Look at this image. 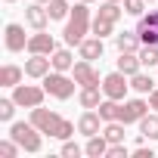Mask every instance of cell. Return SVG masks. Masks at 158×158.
<instances>
[{"label": "cell", "instance_id": "1", "mask_svg": "<svg viewBox=\"0 0 158 158\" xmlns=\"http://www.w3.org/2000/svg\"><path fill=\"white\" fill-rule=\"evenodd\" d=\"M31 124L40 130V133H47V136H56V139H71V133H74V124L68 121V118H62V115H56V112H50V109H31Z\"/></svg>", "mask_w": 158, "mask_h": 158}, {"label": "cell", "instance_id": "2", "mask_svg": "<svg viewBox=\"0 0 158 158\" xmlns=\"http://www.w3.org/2000/svg\"><path fill=\"white\" fill-rule=\"evenodd\" d=\"M90 10H87V3L84 0H77V3L71 6V16H68V22H65V31H62V37H65V44L68 47H77L84 40V34L90 31Z\"/></svg>", "mask_w": 158, "mask_h": 158}, {"label": "cell", "instance_id": "3", "mask_svg": "<svg viewBox=\"0 0 158 158\" xmlns=\"http://www.w3.org/2000/svg\"><path fill=\"white\" fill-rule=\"evenodd\" d=\"M10 136L25 149V152H40V130L34 127V124H25V121H16L13 127H10Z\"/></svg>", "mask_w": 158, "mask_h": 158}, {"label": "cell", "instance_id": "4", "mask_svg": "<svg viewBox=\"0 0 158 158\" xmlns=\"http://www.w3.org/2000/svg\"><path fill=\"white\" fill-rule=\"evenodd\" d=\"M74 84H77V81H71L65 71H53V74L44 77V90H47L50 96H56V99H68V96L74 93Z\"/></svg>", "mask_w": 158, "mask_h": 158}, {"label": "cell", "instance_id": "5", "mask_svg": "<svg viewBox=\"0 0 158 158\" xmlns=\"http://www.w3.org/2000/svg\"><path fill=\"white\" fill-rule=\"evenodd\" d=\"M44 96H47V90L44 87H34V84H16L13 87V99L19 106H25V109H37L44 102Z\"/></svg>", "mask_w": 158, "mask_h": 158}, {"label": "cell", "instance_id": "6", "mask_svg": "<svg viewBox=\"0 0 158 158\" xmlns=\"http://www.w3.org/2000/svg\"><path fill=\"white\" fill-rule=\"evenodd\" d=\"M127 87H130V84H127V74H124V71H112V74L102 77V93H106L109 99H118V102H121V99L127 96Z\"/></svg>", "mask_w": 158, "mask_h": 158}, {"label": "cell", "instance_id": "7", "mask_svg": "<svg viewBox=\"0 0 158 158\" xmlns=\"http://www.w3.org/2000/svg\"><path fill=\"white\" fill-rule=\"evenodd\" d=\"M149 102L146 99H124V106H121V121L124 124H139L146 115H149Z\"/></svg>", "mask_w": 158, "mask_h": 158}, {"label": "cell", "instance_id": "8", "mask_svg": "<svg viewBox=\"0 0 158 158\" xmlns=\"http://www.w3.org/2000/svg\"><path fill=\"white\" fill-rule=\"evenodd\" d=\"M74 81L81 84V87H102V81H99V71L84 59V62H74Z\"/></svg>", "mask_w": 158, "mask_h": 158}, {"label": "cell", "instance_id": "9", "mask_svg": "<svg viewBox=\"0 0 158 158\" xmlns=\"http://www.w3.org/2000/svg\"><path fill=\"white\" fill-rule=\"evenodd\" d=\"M3 40H6V50H10V53L28 50V37H25V28H22V25H16V22H10V25L3 28Z\"/></svg>", "mask_w": 158, "mask_h": 158}, {"label": "cell", "instance_id": "10", "mask_svg": "<svg viewBox=\"0 0 158 158\" xmlns=\"http://www.w3.org/2000/svg\"><path fill=\"white\" fill-rule=\"evenodd\" d=\"M136 34H139V40H143V44H155V47H158V16H155V13L139 16Z\"/></svg>", "mask_w": 158, "mask_h": 158}, {"label": "cell", "instance_id": "11", "mask_svg": "<svg viewBox=\"0 0 158 158\" xmlns=\"http://www.w3.org/2000/svg\"><path fill=\"white\" fill-rule=\"evenodd\" d=\"M28 53L53 56V53H56V40H53V34H47V31H37V34H31V37H28Z\"/></svg>", "mask_w": 158, "mask_h": 158}, {"label": "cell", "instance_id": "12", "mask_svg": "<svg viewBox=\"0 0 158 158\" xmlns=\"http://www.w3.org/2000/svg\"><path fill=\"white\" fill-rule=\"evenodd\" d=\"M25 22H28L34 31H44V28H47V22H50V13H47V6L34 0V3L25 10Z\"/></svg>", "mask_w": 158, "mask_h": 158}, {"label": "cell", "instance_id": "13", "mask_svg": "<svg viewBox=\"0 0 158 158\" xmlns=\"http://www.w3.org/2000/svg\"><path fill=\"white\" fill-rule=\"evenodd\" d=\"M50 68H53L50 56H40V53H31V59L25 62V74H28V77H47Z\"/></svg>", "mask_w": 158, "mask_h": 158}, {"label": "cell", "instance_id": "14", "mask_svg": "<svg viewBox=\"0 0 158 158\" xmlns=\"http://www.w3.org/2000/svg\"><path fill=\"white\" fill-rule=\"evenodd\" d=\"M99 124H102V115L87 109L81 118H77V133H84V136H96L99 133Z\"/></svg>", "mask_w": 158, "mask_h": 158}, {"label": "cell", "instance_id": "15", "mask_svg": "<svg viewBox=\"0 0 158 158\" xmlns=\"http://www.w3.org/2000/svg\"><path fill=\"white\" fill-rule=\"evenodd\" d=\"M77 50H81V59L93 62V59H99V56H102V50H106V47H102V37H96V34H93V37H84L81 44H77Z\"/></svg>", "mask_w": 158, "mask_h": 158}, {"label": "cell", "instance_id": "16", "mask_svg": "<svg viewBox=\"0 0 158 158\" xmlns=\"http://www.w3.org/2000/svg\"><path fill=\"white\" fill-rule=\"evenodd\" d=\"M115 44H118V53H139V47H143L136 31H121L115 37Z\"/></svg>", "mask_w": 158, "mask_h": 158}, {"label": "cell", "instance_id": "17", "mask_svg": "<svg viewBox=\"0 0 158 158\" xmlns=\"http://www.w3.org/2000/svg\"><path fill=\"white\" fill-rule=\"evenodd\" d=\"M109 139L102 136V133H96V136H87V146H84V152L90 155V158H102V155H109Z\"/></svg>", "mask_w": 158, "mask_h": 158}, {"label": "cell", "instance_id": "18", "mask_svg": "<svg viewBox=\"0 0 158 158\" xmlns=\"http://www.w3.org/2000/svg\"><path fill=\"white\" fill-rule=\"evenodd\" d=\"M139 68H143V62H139V53H121V59H118V71H124L127 77H133Z\"/></svg>", "mask_w": 158, "mask_h": 158}, {"label": "cell", "instance_id": "19", "mask_svg": "<svg viewBox=\"0 0 158 158\" xmlns=\"http://www.w3.org/2000/svg\"><path fill=\"white\" fill-rule=\"evenodd\" d=\"M139 139H149V143L158 139V112L155 115H146L139 121Z\"/></svg>", "mask_w": 158, "mask_h": 158}, {"label": "cell", "instance_id": "20", "mask_svg": "<svg viewBox=\"0 0 158 158\" xmlns=\"http://www.w3.org/2000/svg\"><path fill=\"white\" fill-rule=\"evenodd\" d=\"M22 68L19 65H3L0 68V87H16V84H22Z\"/></svg>", "mask_w": 158, "mask_h": 158}, {"label": "cell", "instance_id": "21", "mask_svg": "<svg viewBox=\"0 0 158 158\" xmlns=\"http://www.w3.org/2000/svg\"><path fill=\"white\" fill-rule=\"evenodd\" d=\"M50 62H53V71H68V68H74L71 50H56V53L50 56Z\"/></svg>", "mask_w": 158, "mask_h": 158}, {"label": "cell", "instance_id": "22", "mask_svg": "<svg viewBox=\"0 0 158 158\" xmlns=\"http://www.w3.org/2000/svg\"><path fill=\"white\" fill-rule=\"evenodd\" d=\"M99 115H102V121H121V102L106 96V99L99 102Z\"/></svg>", "mask_w": 158, "mask_h": 158}, {"label": "cell", "instance_id": "23", "mask_svg": "<svg viewBox=\"0 0 158 158\" xmlns=\"http://www.w3.org/2000/svg\"><path fill=\"white\" fill-rule=\"evenodd\" d=\"M47 13H50L53 22H62V19L71 16V6H68V0H50V3H47Z\"/></svg>", "mask_w": 158, "mask_h": 158}, {"label": "cell", "instance_id": "24", "mask_svg": "<svg viewBox=\"0 0 158 158\" xmlns=\"http://www.w3.org/2000/svg\"><path fill=\"white\" fill-rule=\"evenodd\" d=\"M96 16H102V19H109V22H118L121 16H124V3H115V0H102V6H99V13Z\"/></svg>", "mask_w": 158, "mask_h": 158}, {"label": "cell", "instance_id": "25", "mask_svg": "<svg viewBox=\"0 0 158 158\" xmlns=\"http://www.w3.org/2000/svg\"><path fill=\"white\" fill-rule=\"evenodd\" d=\"M77 102H81L84 109H99V87H81V96H77Z\"/></svg>", "mask_w": 158, "mask_h": 158}, {"label": "cell", "instance_id": "26", "mask_svg": "<svg viewBox=\"0 0 158 158\" xmlns=\"http://www.w3.org/2000/svg\"><path fill=\"white\" fill-rule=\"evenodd\" d=\"M102 136H106L109 143H124V121H106Z\"/></svg>", "mask_w": 158, "mask_h": 158}, {"label": "cell", "instance_id": "27", "mask_svg": "<svg viewBox=\"0 0 158 158\" xmlns=\"http://www.w3.org/2000/svg\"><path fill=\"white\" fill-rule=\"evenodd\" d=\"M130 87H133L136 93H152V90H155V81H152L149 74H143V71H136V74L130 77Z\"/></svg>", "mask_w": 158, "mask_h": 158}, {"label": "cell", "instance_id": "28", "mask_svg": "<svg viewBox=\"0 0 158 158\" xmlns=\"http://www.w3.org/2000/svg\"><path fill=\"white\" fill-rule=\"evenodd\" d=\"M139 62L149 65V68H155V65H158V47H155V44H143V47H139Z\"/></svg>", "mask_w": 158, "mask_h": 158}, {"label": "cell", "instance_id": "29", "mask_svg": "<svg viewBox=\"0 0 158 158\" xmlns=\"http://www.w3.org/2000/svg\"><path fill=\"white\" fill-rule=\"evenodd\" d=\"M90 31H93L96 37H106V34H112V31H115V22H109V19L96 16V19H93V25H90Z\"/></svg>", "mask_w": 158, "mask_h": 158}, {"label": "cell", "instance_id": "30", "mask_svg": "<svg viewBox=\"0 0 158 158\" xmlns=\"http://www.w3.org/2000/svg\"><path fill=\"white\" fill-rule=\"evenodd\" d=\"M16 99H0V121H13V115H16Z\"/></svg>", "mask_w": 158, "mask_h": 158}, {"label": "cell", "instance_id": "31", "mask_svg": "<svg viewBox=\"0 0 158 158\" xmlns=\"http://www.w3.org/2000/svg\"><path fill=\"white\" fill-rule=\"evenodd\" d=\"M121 3H124L127 16H143V10H146V0H121Z\"/></svg>", "mask_w": 158, "mask_h": 158}, {"label": "cell", "instance_id": "32", "mask_svg": "<svg viewBox=\"0 0 158 158\" xmlns=\"http://www.w3.org/2000/svg\"><path fill=\"white\" fill-rule=\"evenodd\" d=\"M127 155H130V149H127L124 143H112V146H109V155H106V158H127Z\"/></svg>", "mask_w": 158, "mask_h": 158}, {"label": "cell", "instance_id": "33", "mask_svg": "<svg viewBox=\"0 0 158 158\" xmlns=\"http://www.w3.org/2000/svg\"><path fill=\"white\" fill-rule=\"evenodd\" d=\"M84 149L81 146H77V143H71V139H65V146H62V155L65 158H77V155H81Z\"/></svg>", "mask_w": 158, "mask_h": 158}, {"label": "cell", "instance_id": "34", "mask_svg": "<svg viewBox=\"0 0 158 158\" xmlns=\"http://www.w3.org/2000/svg\"><path fill=\"white\" fill-rule=\"evenodd\" d=\"M133 158H155V152L146 149V146H136V149H133Z\"/></svg>", "mask_w": 158, "mask_h": 158}, {"label": "cell", "instance_id": "35", "mask_svg": "<svg viewBox=\"0 0 158 158\" xmlns=\"http://www.w3.org/2000/svg\"><path fill=\"white\" fill-rule=\"evenodd\" d=\"M149 106L158 112V90H152V93H149Z\"/></svg>", "mask_w": 158, "mask_h": 158}, {"label": "cell", "instance_id": "36", "mask_svg": "<svg viewBox=\"0 0 158 158\" xmlns=\"http://www.w3.org/2000/svg\"><path fill=\"white\" fill-rule=\"evenodd\" d=\"M37 3H50V0H37Z\"/></svg>", "mask_w": 158, "mask_h": 158}, {"label": "cell", "instance_id": "37", "mask_svg": "<svg viewBox=\"0 0 158 158\" xmlns=\"http://www.w3.org/2000/svg\"><path fill=\"white\" fill-rule=\"evenodd\" d=\"M84 3H93V0H84Z\"/></svg>", "mask_w": 158, "mask_h": 158}, {"label": "cell", "instance_id": "38", "mask_svg": "<svg viewBox=\"0 0 158 158\" xmlns=\"http://www.w3.org/2000/svg\"><path fill=\"white\" fill-rule=\"evenodd\" d=\"M6 3H16V0H6Z\"/></svg>", "mask_w": 158, "mask_h": 158}, {"label": "cell", "instance_id": "39", "mask_svg": "<svg viewBox=\"0 0 158 158\" xmlns=\"http://www.w3.org/2000/svg\"><path fill=\"white\" fill-rule=\"evenodd\" d=\"M115 3H121V0H115Z\"/></svg>", "mask_w": 158, "mask_h": 158}, {"label": "cell", "instance_id": "40", "mask_svg": "<svg viewBox=\"0 0 158 158\" xmlns=\"http://www.w3.org/2000/svg\"><path fill=\"white\" fill-rule=\"evenodd\" d=\"M149 3H152V0H149Z\"/></svg>", "mask_w": 158, "mask_h": 158}]
</instances>
